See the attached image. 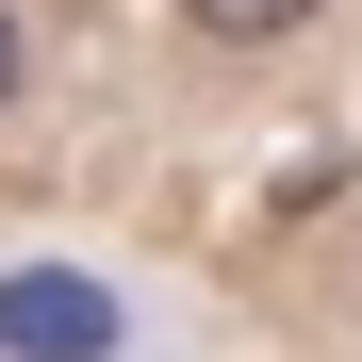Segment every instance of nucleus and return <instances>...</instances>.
I'll return each instance as SVG.
<instances>
[{
	"label": "nucleus",
	"mask_w": 362,
	"mask_h": 362,
	"mask_svg": "<svg viewBox=\"0 0 362 362\" xmlns=\"http://www.w3.org/2000/svg\"><path fill=\"white\" fill-rule=\"evenodd\" d=\"M0 346L17 362H115V296L99 280H0Z\"/></svg>",
	"instance_id": "f257e3e1"
},
{
	"label": "nucleus",
	"mask_w": 362,
	"mask_h": 362,
	"mask_svg": "<svg viewBox=\"0 0 362 362\" xmlns=\"http://www.w3.org/2000/svg\"><path fill=\"white\" fill-rule=\"evenodd\" d=\"M181 17H198V33H296L313 0H181Z\"/></svg>",
	"instance_id": "f03ea898"
},
{
	"label": "nucleus",
	"mask_w": 362,
	"mask_h": 362,
	"mask_svg": "<svg viewBox=\"0 0 362 362\" xmlns=\"http://www.w3.org/2000/svg\"><path fill=\"white\" fill-rule=\"evenodd\" d=\"M0 99H17V17H0Z\"/></svg>",
	"instance_id": "7ed1b4c3"
}]
</instances>
